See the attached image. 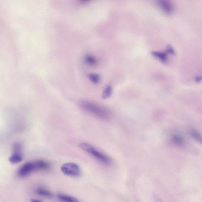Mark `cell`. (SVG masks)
<instances>
[{
	"label": "cell",
	"mask_w": 202,
	"mask_h": 202,
	"mask_svg": "<svg viewBox=\"0 0 202 202\" xmlns=\"http://www.w3.org/2000/svg\"><path fill=\"white\" fill-rule=\"evenodd\" d=\"M80 106L83 109L101 119L107 120L112 117V113L109 109L91 101H81Z\"/></svg>",
	"instance_id": "obj_1"
},
{
	"label": "cell",
	"mask_w": 202,
	"mask_h": 202,
	"mask_svg": "<svg viewBox=\"0 0 202 202\" xmlns=\"http://www.w3.org/2000/svg\"><path fill=\"white\" fill-rule=\"evenodd\" d=\"M79 146L82 150L89 153L97 160L106 164H109L111 162V159L108 156L97 150L93 146L86 142L80 144Z\"/></svg>",
	"instance_id": "obj_2"
},
{
	"label": "cell",
	"mask_w": 202,
	"mask_h": 202,
	"mask_svg": "<svg viewBox=\"0 0 202 202\" xmlns=\"http://www.w3.org/2000/svg\"><path fill=\"white\" fill-rule=\"evenodd\" d=\"M61 170L64 175L73 177L79 176L81 174L80 167L76 163L69 162L64 164Z\"/></svg>",
	"instance_id": "obj_3"
},
{
	"label": "cell",
	"mask_w": 202,
	"mask_h": 202,
	"mask_svg": "<svg viewBox=\"0 0 202 202\" xmlns=\"http://www.w3.org/2000/svg\"><path fill=\"white\" fill-rule=\"evenodd\" d=\"M35 170L36 169L34 162L27 163L20 167L18 172V174L19 177H24Z\"/></svg>",
	"instance_id": "obj_4"
},
{
	"label": "cell",
	"mask_w": 202,
	"mask_h": 202,
	"mask_svg": "<svg viewBox=\"0 0 202 202\" xmlns=\"http://www.w3.org/2000/svg\"><path fill=\"white\" fill-rule=\"evenodd\" d=\"M157 4L165 13L170 14L173 12L174 5L171 1L168 0H160L157 1Z\"/></svg>",
	"instance_id": "obj_5"
},
{
	"label": "cell",
	"mask_w": 202,
	"mask_h": 202,
	"mask_svg": "<svg viewBox=\"0 0 202 202\" xmlns=\"http://www.w3.org/2000/svg\"><path fill=\"white\" fill-rule=\"evenodd\" d=\"M36 170H44L48 169L50 167V164L46 161L42 160H37L34 162Z\"/></svg>",
	"instance_id": "obj_6"
},
{
	"label": "cell",
	"mask_w": 202,
	"mask_h": 202,
	"mask_svg": "<svg viewBox=\"0 0 202 202\" xmlns=\"http://www.w3.org/2000/svg\"><path fill=\"white\" fill-rule=\"evenodd\" d=\"M22 160H23V157L20 154V152H15V153L9 158L10 162L13 164L20 162Z\"/></svg>",
	"instance_id": "obj_7"
},
{
	"label": "cell",
	"mask_w": 202,
	"mask_h": 202,
	"mask_svg": "<svg viewBox=\"0 0 202 202\" xmlns=\"http://www.w3.org/2000/svg\"><path fill=\"white\" fill-rule=\"evenodd\" d=\"M58 197L59 200L63 202H80L75 197L68 195L59 194L58 195Z\"/></svg>",
	"instance_id": "obj_8"
},
{
	"label": "cell",
	"mask_w": 202,
	"mask_h": 202,
	"mask_svg": "<svg viewBox=\"0 0 202 202\" xmlns=\"http://www.w3.org/2000/svg\"><path fill=\"white\" fill-rule=\"evenodd\" d=\"M171 140L174 144L178 146H182L183 145L184 141L183 138L179 134H173L171 137Z\"/></svg>",
	"instance_id": "obj_9"
},
{
	"label": "cell",
	"mask_w": 202,
	"mask_h": 202,
	"mask_svg": "<svg viewBox=\"0 0 202 202\" xmlns=\"http://www.w3.org/2000/svg\"><path fill=\"white\" fill-rule=\"evenodd\" d=\"M151 53L153 56L159 58L163 63H165L167 61V54L166 52L153 51Z\"/></svg>",
	"instance_id": "obj_10"
},
{
	"label": "cell",
	"mask_w": 202,
	"mask_h": 202,
	"mask_svg": "<svg viewBox=\"0 0 202 202\" xmlns=\"http://www.w3.org/2000/svg\"><path fill=\"white\" fill-rule=\"evenodd\" d=\"M36 192L38 195L44 197L50 198L52 196V192L46 189L41 188L37 189Z\"/></svg>",
	"instance_id": "obj_11"
},
{
	"label": "cell",
	"mask_w": 202,
	"mask_h": 202,
	"mask_svg": "<svg viewBox=\"0 0 202 202\" xmlns=\"http://www.w3.org/2000/svg\"><path fill=\"white\" fill-rule=\"evenodd\" d=\"M112 88L110 85H107L105 88L102 95V99H108L112 95Z\"/></svg>",
	"instance_id": "obj_12"
},
{
	"label": "cell",
	"mask_w": 202,
	"mask_h": 202,
	"mask_svg": "<svg viewBox=\"0 0 202 202\" xmlns=\"http://www.w3.org/2000/svg\"><path fill=\"white\" fill-rule=\"evenodd\" d=\"M190 135L195 140L200 142V143H201V136L198 132L195 130H192L190 131Z\"/></svg>",
	"instance_id": "obj_13"
},
{
	"label": "cell",
	"mask_w": 202,
	"mask_h": 202,
	"mask_svg": "<svg viewBox=\"0 0 202 202\" xmlns=\"http://www.w3.org/2000/svg\"><path fill=\"white\" fill-rule=\"evenodd\" d=\"M89 78L91 82L95 84H99L100 80V77L99 75L96 74H90Z\"/></svg>",
	"instance_id": "obj_14"
},
{
	"label": "cell",
	"mask_w": 202,
	"mask_h": 202,
	"mask_svg": "<svg viewBox=\"0 0 202 202\" xmlns=\"http://www.w3.org/2000/svg\"><path fill=\"white\" fill-rule=\"evenodd\" d=\"M85 60L87 63L91 65L96 64L97 63L96 59L93 56H90V55H87L86 56Z\"/></svg>",
	"instance_id": "obj_15"
},
{
	"label": "cell",
	"mask_w": 202,
	"mask_h": 202,
	"mask_svg": "<svg viewBox=\"0 0 202 202\" xmlns=\"http://www.w3.org/2000/svg\"><path fill=\"white\" fill-rule=\"evenodd\" d=\"M167 51L168 53L171 54V55H175V50L173 48L170 44H168L167 46Z\"/></svg>",
	"instance_id": "obj_16"
},
{
	"label": "cell",
	"mask_w": 202,
	"mask_h": 202,
	"mask_svg": "<svg viewBox=\"0 0 202 202\" xmlns=\"http://www.w3.org/2000/svg\"><path fill=\"white\" fill-rule=\"evenodd\" d=\"M201 76H197L195 77V81L197 83L200 82V81H201Z\"/></svg>",
	"instance_id": "obj_17"
},
{
	"label": "cell",
	"mask_w": 202,
	"mask_h": 202,
	"mask_svg": "<svg viewBox=\"0 0 202 202\" xmlns=\"http://www.w3.org/2000/svg\"><path fill=\"white\" fill-rule=\"evenodd\" d=\"M30 202H42V201H41L40 200H34V199H33V200H30Z\"/></svg>",
	"instance_id": "obj_18"
}]
</instances>
